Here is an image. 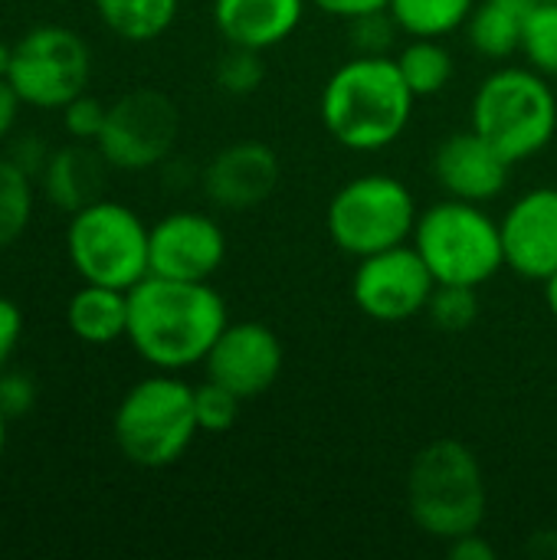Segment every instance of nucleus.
Listing matches in <instances>:
<instances>
[{
  "label": "nucleus",
  "instance_id": "1",
  "mask_svg": "<svg viewBox=\"0 0 557 560\" xmlns=\"http://www.w3.org/2000/svg\"><path fill=\"white\" fill-rule=\"evenodd\" d=\"M227 322V302L210 282L144 276L128 289L125 341L154 371L181 374L204 364Z\"/></svg>",
  "mask_w": 557,
  "mask_h": 560
},
{
  "label": "nucleus",
  "instance_id": "2",
  "mask_svg": "<svg viewBox=\"0 0 557 560\" xmlns=\"http://www.w3.org/2000/svg\"><path fill=\"white\" fill-rule=\"evenodd\" d=\"M417 95L394 56H351L318 92L325 131L348 151L374 154L401 141L410 125Z\"/></svg>",
  "mask_w": 557,
  "mask_h": 560
},
{
  "label": "nucleus",
  "instance_id": "3",
  "mask_svg": "<svg viewBox=\"0 0 557 560\" xmlns=\"http://www.w3.org/2000/svg\"><path fill=\"white\" fill-rule=\"evenodd\" d=\"M407 512L437 541L483 532L489 489L479 456L460 440L427 443L407 469Z\"/></svg>",
  "mask_w": 557,
  "mask_h": 560
},
{
  "label": "nucleus",
  "instance_id": "4",
  "mask_svg": "<svg viewBox=\"0 0 557 560\" xmlns=\"http://www.w3.org/2000/svg\"><path fill=\"white\" fill-rule=\"evenodd\" d=\"M197 436L194 387L171 371L131 384L112 413V440L118 453L141 469H167L181 463Z\"/></svg>",
  "mask_w": 557,
  "mask_h": 560
},
{
  "label": "nucleus",
  "instance_id": "5",
  "mask_svg": "<svg viewBox=\"0 0 557 560\" xmlns=\"http://www.w3.org/2000/svg\"><path fill=\"white\" fill-rule=\"evenodd\" d=\"M469 128L512 164L542 154L557 135V95L548 75L532 66L489 72L473 95Z\"/></svg>",
  "mask_w": 557,
  "mask_h": 560
},
{
  "label": "nucleus",
  "instance_id": "6",
  "mask_svg": "<svg viewBox=\"0 0 557 560\" xmlns=\"http://www.w3.org/2000/svg\"><path fill=\"white\" fill-rule=\"evenodd\" d=\"M410 243L437 282L483 289L506 269L502 226L486 203L446 197L417 217Z\"/></svg>",
  "mask_w": 557,
  "mask_h": 560
},
{
  "label": "nucleus",
  "instance_id": "7",
  "mask_svg": "<svg viewBox=\"0 0 557 560\" xmlns=\"http://www.w3.org/2000/svg\"><path fill=\"white\" fill-rule=\"evenodd\" d=\"M151 226L128 207L108 197L69 213L66 226V256L82 282L135 289L151 276L148 259Z\"/></svg>",
  "mask_w": 557,
  "mask_h": 560
},
{
  "label": "nucleus",
  "instance_id": "8",
  "mask_svg": "<svg viewBox=\"0 0 557 560\" xmlns=\"http://www.w3.org/2000/svg\"><path fill=\"white\" fill-rule=\"evenodd\" d=\"M417 200L410 187L391 174H361L335 190L325 210L332 243L355 259L410 243L417 226Z\"/></svg>",
  "mask_w": 557,
  "mask_h": 560
},
{
  "label": "nucleus",
  "instance_id": "9",
  "mask_svg": "<svg viewBox=\"0 0 557 560\" xmlns=\"http://www.w3.org/2000/svg\"><path fill=\"white\" fill-rule=\"evenodd\" d=\"M7 79L23 105L59 112L76 95L89 92L92 49L72 26L36 23L13 43Z\"/></svg>",
  "mask_w": 557,
  "mask_h": 560
},
{
  "label": "nucleus",
  "instance_id": "10",
  "mask_svg": "<svg viewBox=\"0 0 557 560\" xmlns=\"http://www.w3.org/2000/svg\"><path fill=\"white\" fill-rule=\"evenodd\" d=\"M181 135V112L171 95L158 89H131L108 105L98 151L112 171L141 174L167 164Z\"/></svg>",
  "mask_w": 557,
  "mask_h": 560
},
{
  "label": "nucleus",
  "instance_id": "11",
  "mask_svg": "<svg viewBox=\"0 0 557 560\" xmlns=\"http://www.w3.org/2000/svg\"><path fill=\"white\" fill-rule=\"evenodd\" d=\"M433 289L437 279L414 243H401L358 259L351 279V299L358 312L381 325H397L423 315Z\"/></svg>",
  "mask_w": 557,
  "mask_h": 560
},
{
  "label": "nucleus",
  "instance_id": "12",
  "mask_svg": "<svg viewBox=\"0 0 557 560\" xmlns=\"http://www.w3.org/2000/svg\"><path fill=\"white\" fill-rule=\"evenodd\" d=\"M151 276L210 282L227 259L223 226L200 210H174L151 226Z\"/></svg>",
  "mask_w": 557,
  "mask_h": 560
},
{
  "label": "nucleus",
  "instance_id": "13",
  "mask_svg": "<svg viewBox=\"0 0 557 560\" xmlns=\"http://www.w3.org/2000/svg\"><path fill=\"white\" fill-rule=\"evenodd\" d=\"M282 361V341L269 325L227 322L210 354L204 358V371L207 381H217L243 400H253L279 381Z\"/></svg>",
  "mask_w": 557,
  "mask_h": 560
},
{
  "label": "nucleus",
  "instance_id": "14",
  "mask_svg": "<svg viewBox=\"0 0 557 560\" xmlns=\"http://www.w3.org/2000/svg\"><path fill=\"white\" fill-rule=\"evenodd\" d=\"M506 269L545 282L557 272V187H535L509 203L499 220Z\"/></svg>",
  "mask_w": 557,
  "mask_h": 560
},
{
  "label": "nucleus",
  "instance_id": "15",
  "mask_svg": "<svg viewBox=\"0 0 557 560\" xmlns=\"http://www.w3.org/2000/svg\"><path fill=\"white\" fill-rule=\"evenodd\" d=\"M279 184V158L263 141H233L220 148L204 174L200 187L220 210H253L272 197Z\"/></svg>",
  "mask_w": 557,
  "mask_h": 560
},
{
  "label": "nucleus",
  "instance_id": "16",
  "mask_svg": "<svg viewBox=\"0 0 557 560\" xmlns=\"http://www.w3.org/2000/svg\"><path fill=\"white\" fill-rule=\"evenodd\" d=\"M512 161H506L476 128L446 135L433 151V177L446 197L489 203L509 187Z\"/></svg>",
  "mask_w": 557,
  "mask_h": 560
},
{
  "label": "nucleus",
  "instance_id": "17",
  "mask_svg": "<svg viewBox=\"0 0 557 560\" xmlns=\"http://www.w3.org/2000/svg\"><path fill=\"white\" fill-rule=\"evenodd\" d=\"M309 0H213V26L230 46H282L305 20Z\"/></svg>",
  "mask_w": 557,
  "mask_h": 560
},
{
  "label": "nucleus",
  "instance_id": "18",
  "mask_svg": "<svg viewBox=\"0 0 557 560\" xmlns=\"http://www.w3.org/2000/svg\"><path fill=\"white\" fill-rule=\"evenodd\" d=\"M108 171L112 167H108L105 154L98 151V144L72 141L49 154V161L39 174L43 197L62 213H76L102 197Z\"/></svg>",
  "mask_w": 557,
  "mask_h": 560
},
{
  "label": "nucleus",
  "instance_id": "19",
  "mask_svg": "<svg viewBox=\"0 0 557 560\" xmlns=\"http://www.w3.org/2000/svg\"><path fill=\"white\" fill-rule=\"evenodd\" d=\"M66 325L82 345H115L128 335V292L82 282L66 302Z\"/></svg>",
  "mask_w": 557,
  "mask_h": 560
},
{
  "label": "nucleus",
  "instance_id": "20",
  "mask_svg": "<svg viewBox=\"0 0 557 560\" xmlns=\"http://www.w3.org/2000/svg\"><path fill=\"white\" fill-rule=\"evenodd\" d=\"M532 3L535 0H476L463 26L469 46L486 59H509L522 52Z\"/></svg>",
  "mask_w": 557,
  "mask_h": 560
},
{
  "label": "nucleus",
  "instance_id": "21",
  "mask_svg": "<svg viewBox=\"0 0 557 560\" xmlns=\"http://www.w3.org/2000/svg\"><path fill=\"white\" fill-rule=\"evenodd\" d=\"M108 33L125 43H151L164 36L181 10V0H92Z\"/></svg>",
  "mask_w": 557,
  "mask_h": 560
},
{
  "label": "nucleus",
  "instance_id": "22",
  "mask_svg": "<svg viewBox=\"0 0 557 560\" xmlns=\"http://www.w3.org/2000/svg\"><path fill=\"white\" fill-rule=\"evenodd\" d=\"M394 59H397L401 75L407 79V85L417 98L440 95L456 72L453 52L443 46V39H430V36H410Z\"/></svg>",
  "mask_w": 557,
  "mask_h": 560
},
{
  "label": "nucleus",
  "instance_id": "23",
  "mask_svg": "<svg viewBox=\"0 0 557 560\" xmlns=\"http://www.w3.org/2000/svg\"><path fill=\"white\" fill-rule=\"evenodd\" d=\"M476 0H387V10L401 33L443 39L466 26Z\"/></svg>",
  "mask_w": 557,
  "mask_h": 560
},
{
  "label": "nucleus",
  "instance_id": "24",
  "mask_svg": "<svg viewBox=\"0 0 557 560\" xmlns=\"http://www.w3.org/2000/svg\"><path fill=\"white\" fill-rule=\"evenodd\" d=\"M36 207V180L0 154V249L16 246V240L30 230Z\"/></svg>",
  "mask_w": 557,
  "mask_h": 560
},
{
  "label": "nucleus",
  "instance_id": "25",
  "mask_svg": "<svg viewBox=\"0 0 557 560\" xmlns=\"http://www.w3.org/2000/svg\"><path fill=\"white\" fill-rule=\"evenodd\" d=\"M427 318L433 322L437 331H446V335L469 331L479 318V289L437 282V289L427 302Z\"/></svg>",
  "mask_w": 557,
  "mask_h": 560
},
{
  "label": "nucleus",
  "instance_id": "26",
  "mask_svg": "<svg viewBox=\"0 0 557 560\" xmlns=\"http://www.w3.org/2000/svg\"><path fill=\"white\" fill-rule=\"evenodd\" d=\"M522 56L542 75L557 79V0L532 3L522 36Z\"/></svg>",
  "mask_w": 557,
  "mask_h": 560
},
{
  "label": "nucleus",
  "instance_id": "27",
  "mask_svg": "<svg viewBox=\"0 0 557 560\" xmlns=\"http://www.w3.org/2000/svg\"><path fill=\"white\" fill-rule=\"evenodd\" d=\"M217 85L233 95V98H246L253 92H259V85L266 82V59L263 49H250V46H230L223 49V56L217 59L213 69Z\"/></svg>",
  "mask_w": 557,
  "mask_h": 560
},
{
  "label": "nucleus",
  "instance_id": "28",
  "mask_svg": "<svg viewBox=\"0 0 557 560\" xmlns=\"http://www.w3.org/2000/svg\"><path fill=\"white\" fill-rule=\"evenodd\" d=\"M243 410V397L233 394L230 387L217 384V381H204L200 387H194V413H197V427L200 433H230L240 420Z\"/></svg>",
  "mask_w": 557,
  "mask_h": 560
},
{
  "label": "nucleus",
  "instance_id": "29",
  "mask_svg": "<svg viewBox=\"0 0 557 560\" xmlns=\"http://www.w3.org/2000/svg\"><path fill=\"white\" fill-rule=\"evenodd\" d=\"M351 23V46L358 56H391V46H394V36L401 33V26L394 23L391 10H371V13H361Z\"/></svg>",
  "mask_w": 557,
  "mask_h": 560
},
{
  "label": "nucleus",
  "instance_id": "30",
  "mask_svg": "<svg viewBox=\"0 0 557 560\" xmlns=\"http://www.w3.org/2000/svg\"><path fill=\"white\" fill-rule=\"evenodd\" d=\"M105 115H108V105L89 92L76 95L69 105L59 108V121H62V131L72 138V141H89L95 144L102 128H105Z\"/></svg>",
  "mask_w": 557,
  "mask_h": 560
},
{
  "label": "nucleus",
  "instance_id": "31",
  "mask_svg": "<svg viewBox=\"0 0 557 560\" xmlns=\"http://www.w3.org/2000/svg\"><path fill=\"white\" fill-rule=\"evenodd\" d=\"M36 404V381L26 371H0V410L10 420H20Z\"/></svg>",
  "mask_w": 557,
  "mask_h": 560
},
{
  "label": "nucleus",
  "instance_id": "32",
  "mask_svg": "<svg viewBox=\"0 0 557 560\" xmlns=\"http://www.w3.org/2000/svg\"><path fill=\"white\" fill-rule=\"evenodd\" d=\"M13 164H20L33 180L43 174V167H46V161H49V148H46V141L39 138V135H10L7 138V151H3Z\"/></svg>",
  "mask_w": 557,
  "mask_h": 560
},
{
  "label": "nucleus",
  "instance_id": "33",
  "mask_svg": "<svg viewBox=\"0 0 557 560\" xmlns=\"http://www.w3.org/2000/svg\"><path fill=\"white\" fill-rule=\"evenodd\" d=\"M23 338V312L13 299L0 295V371L10 368Z\"/></svg>",
  "mask_w": 557,
  "mask_h": 560
},
{
  "label": "nucleus",
  "instance_id": "34",
  "mask_svg": "<svg viewBox=\"0 0 557 560\" xmlns=\"http://www.w3.org/2000/svg\"><path fill=\"white\" fill-rule=\"evenodd\" d=\"M446 551H450V558L456 560H496V548L479 532H469V535H460V538L446 541Z\"/></svg>",
  "mask_w": 557,
  "mask_h": 560
},
{
  "label": "nucleus",
  "instance_id": "35",
  "mask_svg": "<svg viewBox=\"0 0 557 560\" xmlns=\"http://www.w3.org/2000/svg\"><path fill=\"white\" fill-rule=\"evenodd\" d=\"M309 3L318 7L328 16H338V20H355L361 13H371V10H384L387 7V0H309Z\"/></svg>",
  "mask_w": 557,
  "mask_h": 560
},
{
  "label": "nucleus",
  "instance_id": "36",
  "mask_svg": "<svg viewBox=\"0 0 557 560\" xmlns=\"http://www.w3.org/2000/svg\"><path fill=\"white\" fill-rule=\"evenodd\" d=\"M20 95L10 85V79H0V144H7V138L16 131V118H20Z\"/></svg>",
  "mask_w": 557,
  "mask_h": 560
},
{
  "label": "nucleus",
  "instance_id": "37",
  "mask_svg": "<svg viewBox=\"0 0 557 560\" xmlns=\"http://www.w3.org/2000/svg\"><path fill=\"white\" fill-rule=\"evenodd\" d=\"M529 555H535L538 560H557V532H538L529 541Z\"/></svg>",
  "mask_w": 557,
  "mask_h": 560
},
{
  "label": "nucleus",
  "instance_id": "38",
  "mask_svg": "<svg viewBox=\"0 0 557 560\" xmlns=\"http://www.w3.org/2000/svg\"><path fill=\"white\" fill-rule=\"evenodd\" d=\"M542 285H545V302H548V312H552V315L557 318V272L552 276V279H545Z\"/></svg>",
  "mask_w": 557,
  "mask_h": 560
},
{
  "label": "nucleus",
  "instance_id": "39",
  "mask_svg": "<svg viewBox=\"0 0 557 560\" xmlns=\"http://www.w3.org/2000/svg\"><path fill=\"white\" fill-rule=\"evenodd\" d=\"M10 59H13V43H3V39H0V79H7Z\"/></svg>",
  "mask_w": 557,
  "mask_h": 560
},
{
  "label": "nucleus",
  "instance_id": "40",
  "mask_svg": "<svg viewBox=\"0 0 557 560\" xmlns=\"http://www.w3.org/2000/svg\"><path fill=\"white\" fill-rule=\"evenodd\" d=\"M7 423H10V417L0 410V459H3V450H7Z\"/></svg>",
  "mask_w": 557,
  "mask_h": 560
},
{
  "label": "nucleus",
  "instance_id": "41",
  "mask_svg": "<svg viewBox=\"0 0 557 560\" xmlns=\"http://www.w3.org/2000/svg\"><path fill=\"white\" fill-rule=\"evenodd\" d=\"M535 3H545V0H535Z\"/></svg>",
  "mask_w": 557,
  "mask_h": 560
}]
</instances>
